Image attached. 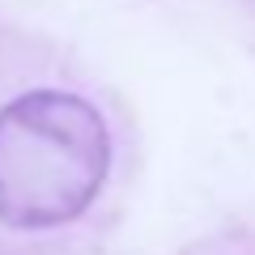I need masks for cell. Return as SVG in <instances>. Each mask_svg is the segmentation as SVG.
I'll return each mask as SVG.
<instances>
[{
  "label": "cell",
  "instance_id": "6da1fadb",
  "mask_svg": "<svg viewBox=\"0 0 255 255\" xmlns=\"http://www.w3.org/2000/svg\"><path fill=\"white\" fill-rule=\"evenodd\" d=\"M111 174V128L73 85L34 81L0 98V230L51 234L98 204Z\"/></svg>",
  "mask_w": 255,
  "mask_h": 255
}]
</instances>
